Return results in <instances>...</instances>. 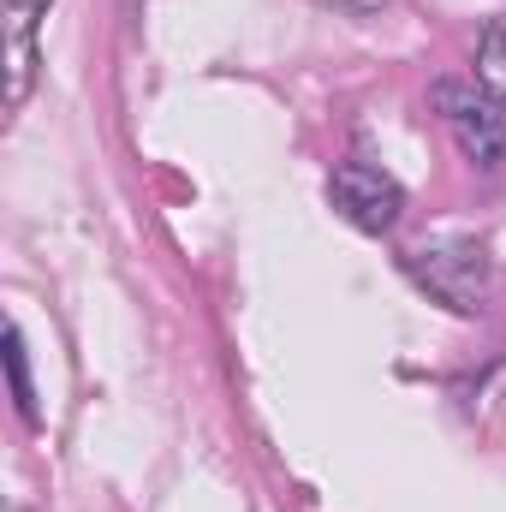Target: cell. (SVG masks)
Returning a JSON list of instances; mask_svg holds the SVG:
<instances>
[{"mask_svg":"<svg viewBox=\"0 0 506 512\" xmlns=\"http://www.w3.org/2000/svg\"><path fill=\"white\" fill-rule=\"evenodd\" d=\"M405 274L435 298L447 304L453 316H477L489 286H495V262L477 239H435V245H417L405 251Z\"/></svg>","mask_w":506,"mask_h":512,"instance_id":"cell-1","label":"cell"},{"mask_svg":"<svg viewBox=\"0 0 506 512\" xmlns=\"http://www.w3.org/2000/svg\"><path fill=\"white\" fill-rule=\"evenodd\" d=\"M435 114L447 120V131L459 137V149L477 167H501L506 161V102L495 90H483L477 78H441L429 90Z\"/></svg>","mask_w":506,"mask_h":512,"instance_id":"cell-2","label":"cell"},{"mask_svg":"<svg viewBox=\"0 0 506 512\" xmlns=\"http://www.w3.org/2000/svg\"><path fill=\"white\" fill-rule=\"evenodd\" d=\"M328 203L358 227V233H393V221L405 215V191L393 173H381L370 161H340L328 173Z\"/></svg>","mask_w":506,"mask_h":512,"instance_id":"cell-3","label":"cell"},{"mask_svg":"<svg viewBox=\"0 0 506 512\" xmlns=\"http://www.w3.org/2000/svg\"><path fill=\"white\" fill-rule=\"evenodd\" d=\"M54 0H6L0 6V24H6V108L18 114L30 102V84H36V24L48 18Z\"/></svg>","mask_w":506,"mask_h":512,"instance_id":"cell-4","label":"cell"},{"mask_svg":"<svg viewBox=\"0 0 506 512\" xmlns=\"http://www.w3.org/2000/svg\"><path fill=\"white\" fill-rule=\"evenodd\" d=\"M477 84L506 102V18H489L477 36Z\"/></svg>","mask_w":506,"mask_h":512,"instance_id":"cell-5","label":"cell"},{"mask_svg":"<svg viewBox=\"0 0 506 512\" xmlns=\"http://www.w3.org/2000/svg\"><path fill=\"white\" fill-rule=\"evenodd\" d=\"M6 376H12V399H18V417L36 429L42 411H36V387H30V358H24V334L6 328Z\"/></svg>","mask_w":506,"mask_h":512,"instance_id":"cell-6","label":"cell"},{"mask_svg":"<svg viewBox=\"0 0 506 512\" xmlns=\"http://www.w3.org/2000/svg\"><path fill=\"white\" fill-rule=\"evenodd\" d=\"M322 6H334V12H346V18H376L387 0H322Z\"/></svg>","mask_w":506,"mask_h":512,"instance_id":"cell-7","label":"cell"}]
</instances>
